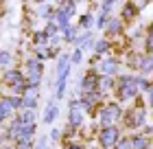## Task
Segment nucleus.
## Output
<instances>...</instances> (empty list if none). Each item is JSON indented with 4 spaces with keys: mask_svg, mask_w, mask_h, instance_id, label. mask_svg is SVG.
<instances>
[{
    "mask_svg": "<svg viewBox=\"0 0 153 149\" xmlns=\"http://www.w3.org/2000/svg\"><path fill=\"white\" fill-rule=\"evenodd\" d=\"M92 116L96 118V123H99V130H105V127H112V125L120 123L123 116H125V110L118 101H105L101 108L94 110Z\"/></svg>",
    "mask_w": 153,
    "mask_h": 149,
    "instance_id": "nucleus-1",
    "label": "nucleus"
},
{
    "mask_svg": "<svg viewBox=\"0 0 153 149\" xmlns=\"http://www.w3.org/2000/svg\"><path fill=\"white\" fill-rule=\"evenodd\" d=\"M140 97V88H138V75H120L116 79V90H114V101L125 103L129 99Z\"/></svg>",
    "mask_w": 153,
    "mask_h": 149,
    "instance_id": "nucleus-2",
    "label": "nucleus"
},
{
    "mask_svg": "<svg viewBox=\"0 0 153 149\" xmlns=\"http://www.w3.org/2000/svg\"><path fill=\"white\" fill-rule=\"evenodd\" d=\"M123 123L127 130H144L147 127V105L142 103V99L138 97L136 99V105H131V108L125 112L123 116Z\"/></svg>",
    "mask_w": 153,
    "mask_h": 149,
    "instance_id": "nucleus-3",
    "label": "nucleus"
},
{
    "mask_svg": "<svg viewBox=\"0 0 153 149\" xmlns=\"http://www.w3.org/2000/svg\"><path fill=\"white\" fill-rule=\"evenodd\" d=\"M120 138H123V134H120V127H118V125L99 130V134H96L99 147H103V149H116V145H118V140H120Z\"/></svg>",
    "mask_w": 153,
    "mask_h": 149,
    "instance_id": "nucleus-4",
    "label": "nucleus"
},
{
    "mask_svg": "<svg viewBox=\"0 0 153 149\" xmlns=\"http://www.w3.org/2000/svg\"><path fill=\"white\" fill-rule=\"evenodd\" d=\"M99 83H101L99 70H96V68H88V73L79 79V97L81 94H92V92H101Z\"/></svg>",
    "mask_w": 153,
    "mask_h": 149,
    "instance_id": "nucleus-5",
    "label": "nucleus"
},
{
    "mask_svg": "<svg viewBox=\"0 0 153 149\" xmlns=\"http://www.w3.org/2000/svg\"><path fill=\"white\" fill-rule=\"evenodd\" d=\"M101 77H116L118 70H120V59L114 57V55H109V57H103L101 64L96 66Z\"/></svg>",
    "mask_w": 153,
    "mask_h": 149,
    "instance_id": "nucleus-6",
    "label": "nucleus"
},
{
    "mask_svg": "<svg viewBox=\"0 0 153 149\" xmlns=\"http://www.w3.org/2000/svg\"><path fill=\"white\" fill-rule=\"evenodd\" d=\"M138 16H140V7L136 2H125L120 7V20L123 22H134Z\"/></svg>",
    "mask_w": 153,
    "mask_h": 149,
    "instance_id": "nucleus-7",
    "label": "nucleus"
},
{
    "mask_svg": "<svg viewBox=\"0 0 153 149\" xmlns=\"http://www.w3.org/2000/svg\"><path fill=\"white\" fill-rule=\"evenodd\" d=\"M24 79H26V75H24L20 68H11V70H7V73H2V83H4L7 88L16 86V83L24 81Z\"/></svg>",
    "mask_w": 153,
    "mask_h": 149,
    "instance_id": "nucleus-8",
    "label": "nucleus"
},
{
    "mask_svg": "<svg viewBox=\"0 0 153 149\" xmlns=\"http://www.w3.org/2000/svg\"><path fill=\"white\" fill-rule=\"evenodd\" d=\"M16 114H18V112H16V108L11 105L9 94H4V97H2V105H0V121H2V123H9Z\"/></svg>",
    "mask_w": 153,
    "mask_h": 149,
    "instance_id": "nucleus-9",
    "label": "nucleus"
},
{
    "mask_svg": "<svg viewBox=\"0 0 153 149\" xmlns=\"http://www.w3.org/2000/svg\"><path fill=\"white\" fill-rule=\"evenodd\" d=\"M92 51H94V55H99V57H109L107 53L114 51V44H112L109 37H101V40H96V44H94Z\"/></svg>",
    "mask_w": 153,
    "mask_h": 149,
    "instance_id": "nucleus-10",
    "label": "nucleus"
},
{
    "mask_svg": "<svg viewBox=\"0 0 153 149\" xmlns=\"http://www.w3.org/2000/svg\"><path fill=\"white\" fill-rule=\"evenodd\" d=\"M57 114H59V103H57V99H53V101H48L46 110H44V123L51 127L55 123V118H57Z\"/></svg>",
    "mask_w": 153,
    "mask_h": 149,
    "instance_id": "nucleus-11",
    "label": "nucleus"
},
{
    "mask_svg": "<svg viewBox=\"0 0 153 149\" xmlns=\"http://www.w3.org/2000/svg\"><path fill=\"white\" fill-rule=\"evenodd\" d=\"M85 123V112L83 110H68V125L74 130H81Z\"/></svg>",
    "mask_w": 153,
    "mask_h": 149,
    "instance_id": "nucleus-12",
    "label": "nucleus"
},
{
    "mask_svg": "<svg viewBox=\"0 0 153 149\" xmlns=\"http://www.w3.org/2000/svg\"><path fill=\"white\" fill-rule=\"evenodd\" d=\"M123 29H125V22H123L120 18H114V16H112V20H109V24H107L105 33H107V37H109V40H114V37H118V35L123 33Z\"/></svg>",
    "mask_w": 153,
    "mask_h": 149,
    "instance_id": "nucleus-13",
    "label": "nucleus"
},
{
    "mask_svg": "<svg viewBox=\"0 0 153 149\" xmlns=\"http://www.w3.org/2000/svg\"><path fill=\"white\" fill-rule=\"evenodd\" d=\"M55 24L59 26V31H61V33L72 26V24H70V16H68V13H64V11L59 9V7H57V11H55Z\"/></svg>",
    "mask_w": 153,
    "mask_h": 149,
    "instance_id": "nucleus-14",
    "label": "nucleus"
},
{
    "mask_svg": "<svg viewBox=\"0 0 153 149\" xmlns=\"http://www.w3.org/2000/svg\"><path fill=\"white\" fill-rule=\"evenodd\" d=\"M153 73V55H147L144 53L142 55V59H140V66H138V75H142V77H147Z\"/></svg>",
    "mask_w": 153,
    "mask_h": 149,
    "instance_id": "nucleus-15",
    "label": "nucleus"
},
{
    "mask_svg": "<svg viewBox=\"0 0 153 149\" xmlns=\"http://www.w3.org/2000/svg\"><path fill=\"white\" fill-rule=\"evenodd\" d=\"M131 140H134V149H149L151 147V136H147V134H134Z\"/></svg>",
    "mask_w": 153,
    "mask_h": 149,
    "instance_id": "nucleus-16",
    "label": "nucleus"
},
{
    "mask_svg": "<svg viewBox=\"0 0 153 149\" xmlns=\"http://www.w3.org/2000/svg\"><path fill=\"white\" fill-rule=\"evenodd\" d=\"M94 44H96V42L92 40V33H90V31L79 33V40H76V48H81V51H83V48H90V46L94 48Z\"/></svg>",
    "mask_w": 153,
    "mask_h": 149,
    "instance_id": "nucleus-17",
    "label": "nucleus"
},
{
    "mask_svg": "<svg viewBox=\"0 0 153 149\" xmlns=\"http://www.w3.org/2000/svg\"><path fill=\"white\" fill-rule=\"evenodd\" d=\"M99 90L103 92V94H107V92H112V90H116V77H101Z\"/></svg>",
    "mask_w": 153,
    "mask_h": 149,
    "instance_id": "nucleus-18",
    "label": "nucleus"
},
{
    "mask_svg": "<svg viewBox=\"0 0 153 149\" xmlns=\"http://www.w3.org/2000/svg\"><path fill=\"white\" fill-rule=\"evenodd\" d=\"M33 55H35L39 61H46L48 57H53V51H51V46H35L33 48Z\"/></svg>",
    "mask_w": 153,
    "mask_h": 149,
    "instance_id": "nucleus-19",
    "label": "nucleus"
},
{
    "mask_svg": "<svg viewBox=\"0 0 153 149\" xmlns=\"http://www.w3.org/2000/svg\"><path fill=\"white\" fill-rule=\"evenodd\" d=\"M92 24H94V16H92V11H88V13H83V16L79 18V29H85V31H90L92 29Z\"/></svg>",
    "mask_w": 153,
    "mask_h": 149,
    "instance_id": "nucleus-20",
    "label": "nucleus"
},
{
    "mask_svg": "<svg viewBox=\"0 0 153 149\" xmlns=\"http://www.w3.org/2000/svg\"><path fill=\"white\" fill-rule=\"evenodd\" d=\"M79 26H70V29H66L64 33H61V37H64V42H70V44H76V40H79Z\"/></svg>",
    "mask_w": 153,
    "mask_h": 149,
    "instance_id": "nucleus-21",
    "label": "nucleus"
},
{
    "mask_svg": "<svg viewBox=\"0 0 153 149\" xmlns=\"http://www.w3.org/2000/svg\"><path fill=\"white\" fill-rule=\"evenodd\" d=\"M11 64H13V55H11V51H2V55H0V66H2V73L11 70Z\"/></svg>",
    "mask_w": 153,
    "mask_h": 149,
    "instance_id": "nucleus-22",
    "label": "nucleus"
},
{
    "mask_svg": "<svg viewBox=\"0 0 153 149\" xmlns=\"http://www.w3.org/2000/svg\"><path fill=\"white\" fill-rule=\"evenodd\" d=\"M18 116L22 118V123H26V125H35V112L33 110H20Z\"/></svg>",
    "mask_w": 153,
    "mask_h": 149,
    "instance_id": "nucleus-23",
    "label": "nucleus"
},
{
    "mask_svg": "<svg viewBox=\"0 0 153 149\" xmlns=\"http://www.w3.org/2000/svg\"><path fill=\"white\" fill-rule=\"evenodd\" d=\"M59 9L72 18V13L76 11V2H74V0H66V2H61V4H59Z\"/></svg>",
    "mask_w": 153,
    "mask_h": 149,
    "instance_id": "nucleus-24",
    "label": "nucleus"
},
{
    "mask_svg": "<svg viewBox=\"0 0 153 149\" xmlns=\"http://www.w3.org/2000/svg\"><path fill=\"white\" fill-rule=\"evenodd\" d=\"M44 33L48 35V40H53V37H57V33H59V26L55 24V22H46V29Z\"/></svg>",
    "mask_w": 153,
    "mask_h": 149,
    "instance_id": "nucleus-25",
    "label": "nucleus"
},
{
    "mask_svg": "<svg viewBox=\"0 0 153 149\" xmlns=\"http://www.w3.org/2000/svg\"><path fill=\"white\" fill-rule=\"evenodd\" d=\"M109 20H112V16H107V13H99V18H96V26H99V29H107Z\"/></svg>",
    "mask_w": 153,
    "mask_h": 149,
    "instance_id": "nucleus-26",
    "label": "nucleus"
},
{
    "mask_svg": "<svg viewBox=\"0 0 153 149\" xmlns=\"http://www.w3.org/2000/svg\"><path fill=\"white\" fill-rule=\"evenodd\" d=\"M66 88H68V81L57 83V90H55V99H57V101H61V99L66 97Z\"/></svg>",
    "mask_w": 153,
    "mask_h": 149,
    "instance_id": "nucleus-27",
    "label": "nucleus"
},
{
    "mask_svg": "<svg viewBox=\"0 0 153 149\" xmlns=\"http://www.w3.org/2000/svg\"><path fill=\"white\" fill-rule=\"evenodd\" d=\"M70 61H72V66H74V64H81V61H83V51H81V48H74V51H72Z\"/></svg>",
    "mask_w": 153,
    "mask_h": 149,
    "instance_id": "nucleus-28",
    "label": "nucleus"
},
{
    "mask_svg": "<svg viewBox=\"0 0 153 149\" xmlns=\"http://www.w3.org/2000/svg\"><path fill=\"white\" fill-rule=\"evenodd\" d=\"M144 51H147V55H153V35H149V33L144 37Z\"/></svg>",
    "mask_w": 153,
    "mask_h": 149,
    "instance_id": "nucleus-29",
    "label": "nucleus"
},
{
    "mask_svg": "<svg viewBox=\"0 0 153 149\" xmlns=\"http://www.w3.org/2000/svg\"><path fill=\"white\" fill-rule=\"evenodd\" d=\"M112 9H114V0H105V2L101 4V13H107V16H109Z\"/></svg>",
    "mask_w": 153,
    "mask_h": 149,
    "instance_id": "nucleus-30",
    "label": "nucleus"
},
{
    "mask_svg": "<svg viewBox=\"0 0 153 149\" xmlns=\"http://www.w3.org/2000/svg\"><path fill=\"white\" fill-rule=\"evenodd\" d=\"M64 149H85L81 143H76V140H66L64 143Z\"/></svg>",
    "mask_w": 153,
    "mask_h": 149,
    "instance_id": "nucleus-31",
    "label": "nucleus"
},
{
    "mask_svg": "<svg viewBox=\"0 0 153 149\" xmlns=\"http://www.w3.org/2000/svg\"><path fill=\"white\" fill-rule=\"evenodd\" d=\"M48 140H51V138H39L37 140V143H35V149H51V145H48Z\"/></svg>",
    "mask_w": 153,
    "mask_h": 149,
    "instance_id": "nucleus-32",
    "label": "nucleus"
},
{
    "mask_svg": "<svg viewBox=\"0 0 153 149\" xmlns=\"http://www.w3.org/2000/svg\"><path fill=\"white\" fill-rule=\"evenodd\" d=\"M59 138H61V130H51V140L53 143H57Z\"/></svg>",
    "mask_w": 153,
    "mask_h": 149,
    "instance_id": "nucleus-33",
    "label": "nucleus"
},
{
    "mask_svg": "<svg viewBox=\"0 0 153 149\" xmlns=\"http://www.w3.org/2000/svg\"><path fill=\"white\" fill-rule=\"evenodd\" d=\"M147 105H151V108H153V83H151V88L147 90Z\"/></svg>",
    "mask_w": 153,
    "mask_h": 149,
    "instance_id": "nucleus-34",
    "label": "nucleus"
},
{
    "mask_svg": "<svg viewBox=\"0 0 153 149\" xmlns=\"http://www.w3.org/2000/svg\"><path fill=\"white\" fill-rule=\"evenodd\" d=\"M99 149H103V147H99Z\"/></svg>",
    "mask_w": 153,
    "mask_h": 149,
    "instance_id": "nucleus-35",
    "label": "nucleus"
}]
</instances>
